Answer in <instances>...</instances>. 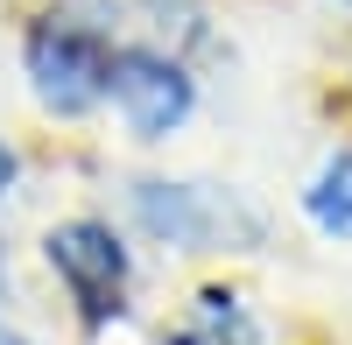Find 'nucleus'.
Here are the masks:
<instances>
[{
	"mask_svg": "<svg viewBox=\"0 0 352 345\" xmlns=\"http://www.w3.org/2000/svg\"><path fill=\"white\" fill-rule=\"evenodd\" d=\"M106 64L113 56L92 36H78V28H36L28 36V85L64 120H78V113H92L106 99Z\"/></svg>",
	"mask_w": 352,
	"mask_h": 345,
	"instance_id": "nucleus-1",
	"label": "nucleus"
},
{
	"mask_svg": "<svg viewBox=\"0 0 352 345\" xmlns=\"http://www.w3.org/2000/svg\"><path fill=\"white\" fill-rule=\"evenodd\" d=\"M50 268L71 282V296L85 303V318L106 324L120 310V289H127V247L113 240V225L99 219H71L50 233Z\"/></svg>",
	"mask_w": 352,
	"mask_h": 345,
	"instance_id": "nucleus-2",
	"label": "nucleus"
},
{
	"mask_svg": "<svg viewBox=\"0 0 352 345\" xmlns=\"http://www.w3.org/2000/svg\"><path fill=\"white\" fill-rule=\"evenodd\" d=\"M106 92H113L120 120L141 141H162L169 127H184V113H190V78L176 71L169 56H155V49H120L106 64Z\"/></svg>",
	"mask_w": 352,
	"mask_h": 345,
	"instance_id": "nucleus-3",
	"label": "nucleus"
},
{
	"mask_svg": "<svg viewBox=\"0 0 352 345\" xmlns=\"http://www.w3.org/2000/svg\"><path fill=\"white\" fill-rule=\"evenodd\" d=\"M134 212L148 233H162L176 247H219L226 240V205L212 190H190V183H141Z\"/></svg>",
	"mask_w": 352,
	"mask_h": 345,
	"instance_id": "nucleus-4",
	"label": "nucleus"
},
{
	"mask_svg": "<svg viewBox=\"0 0 352 345\" xmlns=\"http://www.w3.org/2000/svg\"><path fill=\"white\" fill-rule=\"evenodd\" d=\"M310 219L324 225V233H338V240H352V155H338V162H324V177L310 183Z\"/></svg>",
	"mask_w": 352,
	"mask_h": 345,
	"instance_id": "nucleus-5",
	"label": "nucleus"
},
{
	"mask_svg": "<svg viewBox=\"0 0 352 345\" xmlns=\"http://www.w3.org/2000/svg\"><path fill=\"white\" fill-rule=\"evenodd\" d=\"M197 331H212L219 345H261V331L247 324L240 296H226V289H204L197 296Z\"/></svg>",
	"mask_w": 352,
	"mask_h": 345,
	"instance_id": "nucleus-6",
	"label": "nucleus"
},
{
	"mask_svg": "<svg viewBox=\"0 0 352 345\" xmlns=\"http://www.w3.org/2000/svg\"><path fill=\"white\" fill-rule=\"evenodd\" d=\"M8 177H14V155H8V148H0V190H8Z\"/></svg>",
	"mask_w": 352,
	"mask_h": 345,
	"instance_id": "nucleus-7",
	"label": "nucleus"
},
{
	"mask_svg": "<svg viewBox=\"0 0 352 345\" xmlns=\"http://www.w3.org/2000/svg\"><path fill=\"white\" fill-rule=\"evenodd\" d=\"M176 345H219V338L212 331H190V338H176Z\"/></svg>",
	"mask_w": 352,
	"mask_h": 345,
	"instance_id": "nucleus-8",
	"label": "nucleus"
},
{
	"mask_svg": "<svg viewBox=\"0 0 352 345\" xmlns=\"http://www.w3.org/2000/svg\"><path fill=\"white\" fill-rule=\"evenodd\" d=\"M0 345H28V338H21V331H8V324H0Z\"/></svg>",
	"mask_w": 352,
	"mask_h": 345,
	"instance_id": "nucleus-9",
	"label": "nucleus"
}]
</instances>
